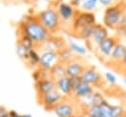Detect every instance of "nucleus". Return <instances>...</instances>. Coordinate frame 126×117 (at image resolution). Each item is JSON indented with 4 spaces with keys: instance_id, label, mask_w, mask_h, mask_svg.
Instances as JSON below:
<instances>
[{
    "instance_id": "obj_1",
    "label": "nucleus",
    "mask_w": 126,
    "mask_h": 117,
    "mask_svg": "<svg viewBox=\"0 0 126 117\" xmlns=\"http://www.w3.org/2000/svg\"><path fill=\"white\" fill-rule=\"evenodd\" d=\"M16 29L23 31L33 42L34 49L42 45L53 35L38 21L34 13L25 15L17 24Z\"/></svg>"
},
{
    "instance_id": "obj_2",
    "label": "nucleus",
    "mask_w": 126,
    "mask_h": 117,
    "mask_svg": "<svg viewBox=\"0 0 126 117\" xmlns=\"http://www.w3.org/2000/svg\"><path fill=\"white\" fill-rule=\"evenodd\" d=\"M38 21L43 25V27L51 33L55 34L62 29V22L60 17L52 5H48V7L44 10H41L37 13H34Z\"/></svg>"
},
{
    "instance_id": "obj_3",
    "label": "nucleus",
    "mask_w": 126,
    "mask_h": 117,
    "mask_svg": "<svg viewBox=\"0 0 126 117\" xmlns=\"http://www.w3.org/2000/svg\"><path fill=\"white\" fill-rule=\"evenodd\" d=\"M126 11V5L123 2L113 4L107 7L103 13V25L112 29H117L119 26L120 19L123 13Z\"/></svg>"
},
{
    "instance_id": "obj_4",
    "label": "nucleus",
    "mask_w": 126,
    "mask_h": 117,
    "mask_svg": "<svg viewBox=\"0 0 126 117\" xmlns=\"http://www.w3.org/2000/svg\"><path fill=\"white\" fill-rule=\"evenodd\" d=\"M49 4L52 5L53 7H55V9L60 17V20L62 22V29L64 26H66L69 29L70 25L72 24V22L76 16L77 11H78L77 8L74 7L73 5H71L70 3L64 2L62 0H53V1L49 2Z\"/></svg>"
},
{
    "instance_id": "obj_5",
    "label": "nucleus",
    "mask_w": 126,
    "mask_h": 117,
    "mask_svg": "<svg viewBox=\"0 0 126 117\" xmlns=\"http://www.w3.org/2000/svg\"><path fill=\"white\" fill-rule=\"evenodd\" d=\"M94 24H95V16L93 12L78 10L72 24L67 29V32H69V34L71 35H74L81 29L90 25H94Z\"/></svg>"
},
{
    "instance_id": "obj_6",
    "label": "nucleus",
    "mask_w": 126,
    "mask_h": 117,
    "mask_svg": "<svg viewBox=\"0 0 126 117\" xmlns=\"http://www.w3.org/2000/svg\"><path fill=\"white\" fill-rule=\"evenodd\" d=\"M119 42V38L117 35L108 36L103 41H101L94 50L95 56L103 63H106L109 59L115 45Z\"/></svg>"
},
{
    "instance_id": "obj_7",
    "label": "nucleus",
    "mask_w": 126,
    "mask_h": 117,
    "mask_svg": "<svg viewBox=\"0 0 126 117\" xmlns=\"http://www.w3.org/2000/svg\"><path fill=\"white\" fill-rule=\"evenodd\" d=\"M80 110V106L75 99L72 97H66L53 108L52 112L57 117H72Z\"/></svg>"
},
{
    "instance_id": "obj_8",
    "label": "nucleus",
    "mask_w": 126,
    "mask_h": 117,
    "mask_svg": "<svg viewBox=\"0 0 126 117\" xmlns=\"http://www.w3.org/2000/svg\"><path fill=\"white\" fill-rule=\"evenodd\" d=\"M81 80L93 86L94 88H101L105 83L104 78L101 75V73L94 66H91V65L87 66L86 70L81 76Z\"/></svg>"
},
{
    "instance_id": "obj_9",
    "label": "nucleus",
    "mask_w": 126,
    "mask_h": 117,
    "mask_svg": "<svg viewBox=\"0 0 126 117\" xmlns=\"http://www.w3.org/2000/svg\"><path fill=\"white\" fill-rule=\"evenodd\" d=\"M73 85V94L72 98L75 99L77 102L84 99L85 97L89 96L94 91V88L81 80V78L72 79Z\"/></svg>"
},
{
    "instance_id": "obj_10",
    "label": "nucleus",
    "mask_w": 126,
    "mask_h": 117,
    "mask_svg": "<svg viewBox=\"0 0 126 117\" xmlns=\"http://www.w3.org/2000/svg\"><path fill=\"white\" fill-rule=\"evenodd\" d=\"M108 35V30L107 28L104 25H99V24H95L92 36L86 40V44H87V49L89 50H94V48L101 42L103 41L105 38H107Z\"/></svg>"
},
{
    "instance_id": "obj_11",
    "label": "nucleus",
    "mask_w": 126,
    "mask_h": 117,
    "mask_svg": "<svg viewBox=\"0 0 126 117\" xmlns=\"http://www.w3.org/2000/svg\"><path fill=\"white\" fill-rule=\"evenodd\" d=\"M66 97L61 94L57 89H54L48 93H46L45 95H43L42 97L38 98L37 101L38 103L47 111H52L53 108L59 104L62 100H64Z\"/></svg>"
},
{
    "instance_id": "obj_12",
    "label": "nucleus",
    "mask_w": 126,
    "mask_h": 117,
    "mask_svg": "<svg viewBox=\"0 0 126 117\" xmlns=\"http://www.w3.org/2000/svg\"><path fill=\"white\" fill-rule=\"evenodd\" d=\"M87 66L88 65L83 61V59L78 56L66 64V75L71 79L81 78Z\"/></svg>"
},
{
    "instance_id": "obj_13",
    "label": "nucleus",
    "mask_w": 126,
    "mask_h": 117,
    "mask_svg": "<svg viewBox=\"0 0 126 117\" xmlns=\"http://www.w3.org/2000/svg\"><path fill=\"white\" fill-rule=\"evenodd\" d=\"M39 68L50 71L55 65L59 63V56L57 51H43L39 53Z\"/></svg>"
},
{
    "instance_id": "obj_14",
    "label": "nucleus",
    "mask_w": 126,
    "mask_h": 117,
    "mask_svg": "<svg viewBox=\"0 0 126 117\" xmlns=\"http://www.w3.org/2000/svg\"><path fill=\"white\" fill-rule=\"evenodd\" d=\"M125 52H126V45L124 43H122V42L119 41L115 45V47H114V49H113V51H112L109 59L107 60V62L105 64L108 67H112V68H114V69L117 70L118 67L120 66L122 60H123V57H124Z\"/></svg>"
},
{
    "instance_id": "obj_15",
    "label": "nucleus",
    "mask_w": 126,
    "mask_h": 117,
    "mask_svg": "<svg viewBox=\"0 0 126 117\" xmlns=\"http://www.w3.org/2000/svg\"><path fill=\"white\" fill-rule=\"evenodd\" d=\"M34 88L36 92V97L38 99L43 95H45L46 93L56 89V84H55V81L50 77L44 78L37 82H34Z\"/></svg>"
},
{
    "instance_id": "obj_16",
    "label": "nucleus",
    "mask_w": 126,
    "mask_h": 117,
    "mask_svg": "<svg viewBox=\"0 0 126 117\" xmlns=\"http://www.w3.org/2000/svg\"><path fill=\"white\" fill-rule=\"evenodd\" d=\"M56 84V89L63 94L65 97H72L73 94V85H72V79L68 76H65L63 78H60L59 80L55 81Z\"/></svg>"
},
{
    "instance_id": "obj_17",
    "label": "nucleus",
    "mask_w": 126,
    "mask_h": 117,
    "mask_svg": "<svg viewBox=\"0 0 126 117\" xmlns=\"http://www.w3.org/2000/svg\"><path fill=\"white\" fill-rule=\"evenodd\" d=\"M58 52V56H59V62L63 63V64H67L70 61H72L73 59H75L76 57H78L69 47L68 45L64 46L63 48H61L60 50L57 51Z\"/></svg>"
},
{
    "instance_id": "obj_18",
    "label": "nucleus",
    "mask_w": 126,
    "mask_h": 117,
    "mask_svg": "<svg viewBox=\"0 0 126 117\" xmlns=\"http://www.w3.org/2000/svg\"><path fill=\"white\" fill-rule=\"evenodd\" d=\"M31 48H29L27 45H25L24 43H22L21 41L16 39V53L18 55V57L26 64L27 61L29 60V56H30V52H31Z\"/></svg>"
},
{
    "instance_id": "obj_19",
    "label": "nucleus",
    "mask_w": 126,
    "mask_h": 117,
    "mask_svg": "<svg viewBox=\"0 0 126 117\" xmlns=\"http://www.w3.org/2000/svg\"><path fill=\"white\" fill-rule=\"evenodd\" d=\"M50 78L53 79L54 81L59 80L60 78H63L66 75V65L63 63H58L57 65H55L50 71Z\"/></svg>"
},
{
    "instance_id": "obj_20",
    "label": "nucleus",
    "mask_w": 126,
    "mask_h": 117,
    "mask_svg": "<svg viewBox=\"0 0 126 117\" xmlns=\"http://www.w3.org/2000/svg\"><path fill=\"white\" fill-rule=\"evenodd\" d=\"M66 42H67L68 47H69L77 56H84V55L87 54V52H88L87 47H85V46H83V45H80L79 43L73 41L72 39H68Z\"/></svg>"
},
{
    "instance_id": "obj_21",
    "label": "nucleus",
    "mask_w": 126,
    "mask_h": 117,
    "mask_svg": "<svg viewBox=\"0 0 126 117\" xmlns=\"http://www.w3.org/2000/svg\"><path fill=\"white\" fill-rule=\"evenodd\" d=\"M95 25V24H94ZM94 25H90V26H87L83 29H81L79 31H77L73 36L77 37V38H80V39H83V40H88L91 36H92V33H93V30H94Z\"/></svg>"
},
{
    "instance_id": "obj_22",
    "label": "nucleus",
    "mask_w": 126,
    "mask_h": 117,
    "mask_svg": "<svg viewBox=\"0 0 126 117\" xmlns=\"http://www.w3.org/2000/svg\"><path fill=\"white\" fill-rule=\"evenodd\" d=\"M97 3H98V0H83L80 7H81L82 11L92 12L96 7Z\"/></svg>"
},
{
    "instance_id": "obj_23",
    "label": "nucleus",
    "mask_w": 126,
    "mask_h": 117,
    "mask_svg": "<svg viewBox=\"0 0 126 117\" xmlns=\"http://www.w3.org/2000/svg\"><path fill=\"white\" fill-rule=\"evenodd\" d=\"M103 78H104L105 83H107L110 86H115L117 84L116 76L113 73H111V72H105L104 75H103Z\"/></svg>"
},
{
    "instance_id": "obj_24",
    "label": "nucleus",
    "mask_w": 126,
    "mask_h": 117,
    "mask_svg": "<svg viewBox=\"0 0 126 117\" xmlns=\"http://www.w3.org/2000/svg\"><path fill=\"white\" fill-rule=\"evenodd\" d=\"M9 109H7L4 105H0V117H8L9 116Z\"/></svg>"
},
{
    "instance_id": "obj_25",
    "label": "nucleus",
    "mask_w": 126,
    "mask_h": 117,
    "mask_svg": "<svg viewBox=\"0 0 126 117\" xmlns=\"http://www.w3.org/2000/svg\"><path fill=\"white\" fill-rule=\"evenodd\" d=\"M117 70H119V71H121V72H124V73L126 74V52H125V54H124V57H123V60H122L121 64H120V66L118 67Z\"/></svg>"
},
{
    "instance_id": "obj_26",
    "label": "nucleus",
    "mask_w": 126,
    "mask_h": 117,
    "mask_svg": "<svg viewBox=\"0 0 126 117\" xmlns=\"http://www.w3.org/2000/svg\"><path fill=\"white\" fill-rule=\"evenodd\" d=\"M114 1L115 0H98V3L100 4V5H102V6H104V7H109V6H111V5H113L114 4Z\"/></svg>"
},
{
    "instance_id": "obj_27",
    "label": "nucleus",
    "mask_w": 126,
    "mask_h": 117,
    "mask_svg": "<svg viewBox=\"0 0 126 117\" xmlns=\"http://www.w3.org/2000/svg\"><path fill=\"white\" fill-rule=\"evenodd\" d=\"M82 2H83V0H70V1H69V3H70L71 5H73L74 7H76V8L79 7Z\"/></svg>"
},
{
    "instance_id": "obj_28",
    "label": "nucleus",
    "mask_w": 126,
    "mask_h": 117,
    "mask_svg": "<svg viewBox=\"0 0 126 117\" xmlns=\"http://www.w3.org/2000/svg\"><path fill=\"white\" fill-rule=\"evenodd\" d=\"M21 115L22 114H19L17 111H15V110H10L9 111V116L10 117H21Z\"/></svg>"
},
{
    "instance_id": "obj_29",
    "label": "nucleus",
    "mask_w": 126,
    "mask_h": 117,
    "mask_svg": "<svg viewBox=\"0 0 126 117\" xmlns=\"http://www.w3.org/2000/svg\"><path fill=\"white\" fill-rule=\"evenodd\" d=\"M72 117H88L87 115H86V113L84 112V111H82V110H80V111H78L75 115H73Z\"/></svg>"
},
{
    "instance_id": "obj_30",
    "label": "nucleus",
    "mask_w": 126,
    "mask_h": 117,
    "mask_svg": "<svg viewBox=\"0 0 126 117\" xmlns=\"http://www.w3.org/2000/svg\"><path fill=\"white\" fill-rule=\"evenodd\" d=\"M0 2L5 6H11L13 5V0H0Z\"/></svg>"
},
{
    "instance_id": "obj_31",
    "label": "nucleus",
    "mask_w": 126,
    "mask_h": 117,
    "mask_svg": "<svg viewBox=\"0 0 126 117\" xmlns=\"http://www.w3.org/2000/svg\"><path fill=\"white\" fill-rule=\"evenodd\" d=\"M26 3H27V0H13V5H21Z\"/></svg>"
},
{
    "instance_id": "obj_32",
    "label": "nucleus",
    "mask_w": 126,
    "mask_h": 117,
    "mask_svg": "<svg viewBox=\"0 0 126 117\" xmlns=\"http://www.w3.org/2000/svg\"><path fill=\"white\" fill-rule=\"evenodd\" d=\"M38 0H27V3L26 4H30V5H33L37 2Z\"/></svg>"
},
{
    "instance_id": "obj_33",
    "label": "nucleus",
    "mask_w": 126,
    "mask_h": 117,
    "mask_svg": "<svg viewBox=\"0 0 126 117\" xmlns=\"http://www.w3.org/2000/svg\"><path fill=\"white\" fill-rule=\"evenodd\" d=\"M118 30H119V31H122V32L124 33V35L126 36V26H125L124 28H121V29H119Z\"/></svg>"
},
{
    "instance_id": "obj_34",
    "label": "nucleus",
    "mask_w": 126,
    "mask_h": 117,
    "mask_svg": "<svg viewBox=\"0 0 126 117\" xmlns=\"http://www.w3.org/2000/svg\"><path fill=\"white\" fill-rule=\"evenodd\" d=\"M21 117H32V116H31V115H29V114H22Z\"/></svg>"
},
{
    "instance_id": "obj_35",
    "label": "nucleus",
    "mask_w": 126,
    "mask_h": 117,
    "mask_svg": "<svg viewBox=\"0 0 126 117\" xmlns=\"http://www.w3.org/2000/svg\"><path fill=\"white\" fill-rule=\"evenodd\" d=\"M124 85H125V86H126V77H125V78H124Z\"/></svg>"
},
{
    "instance_id": "obj_36",
    "label": "nucleus",
    "mask_w": 126,
    "mask_h": 117,
    "mask_svg": "<svg viewBox=\"0 0 126 117\" xmlns=\"http://www.w3.org/2000/svg\"><path fill=\"white\" fill-rule=\"evenodd\" d=\"M120 117H126V114H125V115H123V116H120Z\"/></svg>"
},
{
    "instance_id": "obj_37",
    "label": "nucleus",
    "mask_w": 126,
    "mask_h": 117,
    "mask_svg": "<svg viewBox=\"0 0 126 117\" xmlns=\"http://www.w3.org/2000/svg\"><path fill=\"white\" fill-rule=\"evenodd\" d=\"M8 117H10V116H8Z\"/></svg>"
}]
</instances>
